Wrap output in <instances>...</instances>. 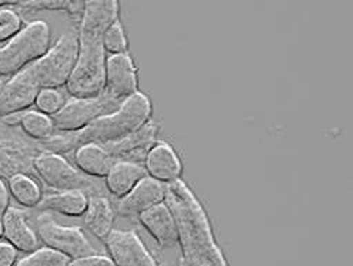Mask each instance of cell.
<instances>
[{
  "instance_id": "cell-29",
  "label": "cell",
  "mask_w": 353,
  "mask_h": 266,
  "mask_svg": "<svg viewBox=\"0 0 353 266\" xmlns=\"http://www.w3.org/2000/svg\"><path fill=\"white\" fill-rule=\"evenodd\" d=\"M17 262V251L9 244H0V266H14Z\"/></svg>"
},
{
  "instance_id": "cell-30",
  "label": "cell",
  "mask_w": 353,
  "mask_h": 266,
  "mask_svg": "<svg viewBox=\"0 0 353 266\" xmlns=\"http://www.w3.org/2000/svg\"><path fill=\"white\" fill-rule=\"evenodd\" d=\"M9 207H10V193H9L8 184L5 183L2 177H0V218H3Z\"/></svg>"
},
{
  "instance_id": "cell-11",
  "label": "cell",
  "mask_w": 353,
  "mask_h": 266,
  "mask_svg": "<svg viewBox=\"0 0 353 266\" xmlns=\"http://www.w3.org/2000/svg\"><path fill=\"white\" fill-rule=\"evenodd\" d=\"M137 67L129 54L110 55L106 58L105 94L119 102L137 93Z\"/></svg>"
},
{
  "instance_id": "cell-31",
  "label": "cell",
  "mask_w": 353,
  "mask_h": 266,
  "mask_svg": "<svg viewBox=\"0 0 353 266\" xmlns=\"http://www.w3.org/2000/svg\"><path fill=\"white\" fill-rule=\"evenodd\" d=\"M14 2H6V0H0V9H3L6 6H13Z\"/></svg>"
},
{
  "instance_id": "cell-2",
  "label": "cell",
  "mask_w": 353,
  "mask_h": 266,
  "mask_svg": "<svg viewBox=\"0 0 353 266\" xmlns=\"http://www.w3.org/2000/svg\"><path fill=\"white\" fill-rule=\"evenodd\" d=\"M175 228L184 266H228L201 201L183 180L167 184L165 201Z\"/></svg>"
},
{
  "instance_id": "cell-24",
  "label": "cell",
  "mask_w": 353,
  "mask_h": 266,
  "mask_svg": "<svg viewBox=\"0 0 353 266\" xmlns=\"http://www.w3.org/2000/svg\"><path fill=\"white\" fill-rule=\"evenodd\" d=\"M128 39L123 30V26L119 20H116L113 24L108 27V30L103 35V48L105 53H109L110 55H119V54H128Z\"/></svg>"
},
{
  "instance_id": "cell-25",
  "label": "cell",
  "mask_w": 353,
  "mask_h": 266,
  "mask_svg": "<svg viewBox=\"0 0 353 266\" xmlns=\"http://www.w3.org/2000/svg\"><path fill=\"white\" fill-rule=\"evenodd\" d=\"M65 102L67 101L64 95L58 90H40L34 105L39 112L51 117L57 112H60V109L65 105Z\"/></svg>"
},
{
  "instance_id": "cell-17",
  "label": "cell",
  "mask_w": 353,
  "mask_h": 266,
  "mask_svg": "<svg viewBox=\"0 0 353 266\" xmlns=\"http://www.w3.org/2000/svg\"><path fill=\"white\" fill-rule=\"evenodd\" d=\"M74 162L77 169L83 175L105 179L116 160L105 151L103 146L97 143H85L75 149Z\"/></svg>"
},
{
  "instance_id": "cell-15",
  "label": "cell",
  "mask_w": 353,
  "mask_h": 266,
  "mask_svg": "<svg viewBox=\"0 0 353 266\" xmlns=\"http://www.w3.org/2000/svg\"><path fill=\"white\" fill-rule=\"evenodd\" d=\"M3 238L17 252L32 254L40 248L36 231L27 221V214L14 207H9L3 218Z\"/></svg>"
},
{
  "instance_id": "cell-21",
  "label": "cell",
  "mask_w": 353,
  "mask_h": 266,
  "mask_svg": "<svg viewBox=\"0 0 353 266\" xmlns=\"http://www.w3.org/2000/svg\"><path fill=\"white\" fill-rule=\"evenodd\" d=\"M8 189L10 196L26 209H36L43 200L40 184L30 174H14L8 179Z\"/></svg>"
},
{
  "instance_id": "cell-28",
  "label": "cell",
  "mask_w": 353,
  "mask_h": 266,
  "mask_svg": "<svg viewBox=\"0 0 353 266\" xmlns=\"http://www.w3.org/2000/svg\"><path fill=\"white\" fill-rule=\"evenodd\" d=\"M68 266H113V263L108 256L94 255V256H90V258L71 260Z\"/></svg>"
},
{
  "instance_id": "cell-9",
  "label": "cell",
  "mask_w": 353,
  "mask_h": 266,
  "mask_svg": "<svg viewBox=\"0 0 353 266\" xmlns=\"http://www.w3.org/2000/svg\"><path fill=\"white\" fill-rule=\"evenodd\" d=\"M103 244L113 266H157L140 236L133 231L113 229Z\"/></svg>"
},
{
  "instance_id": "cell-1",
  "label": "cell",
  "mask_w": 353,
  "mask_h": 266,
  "mask_svg": "<svg viewBox=\"0 0 353 266\" xmlns=\"http://www.w3.org/2000/svg\"><path fill=\"white\" fill-rule=\"evenodd\" d=\"M116 20H119V2L116 0L85 2L78 21L77 64L67 82L72 98H97L103 94L106 70L103 35Z\"/></svg>"
},
{
  "instance_id": "cell-22",
  "label": "cell",
  "mask_w": 353,
  "mask_h": 266,
  "mask_svg": "<svg viewBox=\"0 0 353 266\" xmlns=\"http://www.w3.org/2000/svg\"><path fill=\"white\" fill-rule=\"evenodd\" d=\"M20 128L26 136L30 139L44 143L55 136V128L50 116L39 111H26L21 115Z\"/></svg>"
},
{
  "instance_id": "cell-5",
  "label": "cell",
  "mask_w": 353,
  "mask_h": 266,
  "mask_svg": "<svg viewBox=\"0 0 353 266\" xmlns=\"http://www.w3.org/2000/svg\"><path fill=\"white\" fill-rule=\"evenodd\" d=\"M78 58L77 33H67L37 61L27 66L40 90H58L67 85Z\"/></svg>"
},
{
  "instance_id": "cell-3",
  "label": "cell",
  "mask_w": 353,
  "mask_h": 266,
  "mask_svg": "<svg viewBox=\"0 0 353 266\" xmlns=\"http://www.w3.org/2000/svg\"><path fill=\"white\" fill-rule=\"evenodd\" d=\"M153 106L152 101L145 94L137 91L132 97L122 101L121 108L114 112L101 116L90 126L77 133L67 136H52L50 140L41 143L46 152L60 153L77 149L85 143L108 144L121 140L136 131L141 129L152 120Z\"/></svg>"
},
{
  "instance_id": "cell-7",
  "label": "cell",
  "mask_w": 353,
  "mask_h": 266,
  "mask_svg": "<svg viewBox=\"0 0 353 266\" xmlns=\"http://www.w3.org/2000/svg\"><path fill=\"white\" fill-rule=\"evenodd\" d=\"M117 102L105 93L97 98H71L65 105L51 116L57 132L77 133L90 126L101 116L110 113Z\"/></svg>"
},
{
  "instance_id": "cell-18",
  "label": "cell",
  "mask_w": 353,
  "mask_h": 266,
  "mask_svg": "<svg viewBox=\"0 0 353 266\" xmlns=\"http://www.w3.org/2000/svg\"><path fill=\"white\" fill-rule=\"evenodd\" d=\"M144 177H147V173L140 163L114 162L105 177V186L116 200H121L128 196Z\"/></svg>"
},
{
  "instance_id": "cell-33",
  "label": "cell",
  "mask_w": 353,
  "mask_h": 266,
  "mask_svg": "<svg viewBox=\"0 0 353 266\" xmlns=\"http://www.w3.org/2000/svg\"><path fill=\"white\" fill-rule=\"evenodd\" d=\"M2 81H3V79H0V84H2Z\"/></svg>"
},
{
  "instance_id": "cell-20",
  "label": "cell",
  "mask_w": 353,
  "mask_h": 266,
  "mask_svg": "<svg viewBox=\"0 0 353 266\" xmlns=\"http://www.w3.org/2000/svg\"><path fill=\"white\" fill-rule=\"evenodd\" d=\"M88 200H90V197H88L85 191L81 190L60 191L43 197L39 207L43 210H48L65 217L78 218L85 214Z\"/></svg>"
},
{
  "instance_id": "cell-32",
  "label": "cell",
  "mask_w": 353,
  "mask_h": 266,
  "mask_svg": "<svg viewBox=\"0 0 353 266\" xmlns=\"http://www.w3.org/2000/svg\"><path fill=\"white\" fill-rule=\"evenodd\" d=\"M3 238V221L0 218V240Z\"/></svg>"
},
{
  "instance_id": "cell-13",
  "label": "cell",
  "mask_w": 353,
  "mask_h": 266,
  "mask_svg": "<svg viewBox=\"0 0 353 266\" xmlns=\"http://www.w3.org/2000/svg\"><path fill=\"white\" fill-rule=\"evenodd\" d=\"M144 170L147 177L167 186L180 180L183 174V162L172 149V146L157 140L144 158Z\"/></svg>"
},
{
  "instance_id": "cell-8",
  "label": "cell",
  "mask_w": 353,
  "mask_h": 266,
  "mask_svg": "<svg viewBox=\"0 0 353 266\" xmlns=\"http://www.w3.org/2000/svg\"><path fill=\"white\" fill-rule=\"evenodd\" d=\"M33 170L50 189L58 193L94 189V183L60 153H39L33 159Z\"/></svg>"
},
{
  "instance_id": "cell-27",
  "label": "cell",
  "mask_w": 353,
  "mask_h": 266,
  "mask_svg": "<svg viewBox=\"0 0 353 266\" xmlns=\"http://www.w3.org/2000/svg\"><path fill=\"white\" fill-rule=\"evenodd\" d=\"M67 0H37V2H14V8L23 10H65L68 9Z\"/></svg>"
},
{
  "instance_id": "cell-6",
  "label": "cell",
  "mask_w": 353,
  "mask_h": 266,
  "mask_svg": "<svg viewBox=\"0 0 353 266\" xmlns=\"http://www.w3.org/2000/svg\"><path fill=\"white\" fill-rule=\"evenodd\" d=\"M36 234L46 248L64 255L70 260L98 255L82 228L58 224L48 214H41L37 218Z\"/></svg>"
},
{
  "instance_id": "cell-10",
  "label": "cell",
  "mask_w": 353,
  "mask_h": 266,
  "mask_svg": "<svg viewBox=\"0 0 353 266\" xmlns=\"http://www.w3.org/2000/svg\"><path fill=\"white\" fill-rule=\"evenodd\" d=\"M39 93L40 86L27 67L9 79L2 81L0 84V117L28 111V108L34 105Z\"/></svg>"
},
{
  "instance_id": "cell-23",
  "label": "cell",
  "mask_w": 353,
  "mask_h": 266,
  "mask_svg": "<svg viewBox=\"0 0 353 266\" xmlns=\"http://www.w3.org/2000/svg\"><path fill=\"white\" fill-rule=\"evenodd\" d=\"M70 259L50 248H39L37 251L27 254L14 266H68Z\"/></svg>"
},
{
  "instance_id": "cell-19",
  "label": "cell",
  "mask_w": 353,
  "mask_h": 266,
  "mask_svg": "<svg viewBox=\"0 0 353 266\" xmlns=\"http://www.w3.org/2000/svg\"><path fill=\"white\" fill-rule=\"evenodd\" d=\"M82 217L86 229L101 241H105L106 236L113 231L114 210L110 201L103 196L90 197L86 211Z\"/></svg>"
},
{
  "instance_id": "cell-12",
  "label": "cell",
  "mask_w": 353,
  "mask_h": 266,
  "mask_svg": "<svg viewBox=\"0 0 353 266\" xmlns=\"http://www.w3.org/2000/svg\"><path fill=\"white\" fill-rule=\"evenodd\" d=\"M167 186L161 184L150 177L144 179L123 198L117 200L116 211L119 216L137 218L147 210L153 209L165 201Z\"/></svg>"
},
{
  "instance_id": "cell-26",
  "label": "cell",
  "mask_w": 353,
  "mask_h": 266,
  "mask_svg": "<svg viewBox=\"0 0 353 266\" xmlns=\"http://www.w3.org/2000/svg\"><path fill=\"white\" fill-rule=\"evenodd\" d=\"M23 28L20 15L8 6L0 9V43L12 40Z\"/></svg>"
},
{
  "instance_id": "cell-4",
  "label": "cell",
  "mask_w": 353,
  "mask_h": 266,
  "mask_svg": "<svg viewBox=\"0 0 353 266\" xmlns=\"http://www.w3.org/2000/svg\"><path fill=\"white\" fill-rule=\"evenodd\" d=\"M51 41L50 26L43 20L26 24L21 30L0 48V75L13 77L43 57Z\"/></svg>"
},
{
  "instance_id": "cell-34",
  "label": "cell",
  "mask_w": 353,
  "mask_h": 266,
  "mask_svg": "<svg viewBox=\"0 0 353 266\" xmlns=\"http://www.w3.org/2000/svg\"><path fill=\"white\" fill-rule=\"evenodd\" d=\"M181 266H184V265H181Z\"/></svg>"
},
{
  "instance_id": "cell-14",
  "label": "cell",
  "mask_w": 353,
  "mask_h": 266,
  "mask_svg": "<svg viewBox=\"0 0 353 266\" xmlns=\"http://www.w3.org/2000/svg\"><path fill=\"white\" fill-rule=\"evenodd\" d=\"M157 126L152 122L144 125L141 129L134 133L108 144H101L105 151L116 160V162H133L144 159L147 152L152 149V146L157 142Z\"/></svg>"
},
{
  "instance_id": "cell-16",
  "label": "cell",
  "mask_w": 353,
  "mask_h": 266,
  "mask_svg": "<svg viewBox=\"0 0 353 266\" xmlns=\"http://www.w3.org/2000/svg\"><path fill=\"white\" fill-rule=\"evenodd\" d=\"M137 220L161 248H171L176 244V228L174 217L165 202L154 205L153 209L139 216Z\"/></svg>"
}]
</instances>
